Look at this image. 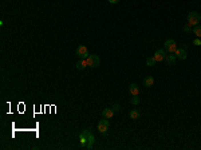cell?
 <instances>
[{
  "label": "cell",
  "mask_w": 201,
  "mask_h": 150,
  "mask_svg": "<svg viewBox=\"0 0 201 150\" xmlns=\"http://www.w3.org/2000/svg\"><path fill=\"white\" fill-rule=\"evenodd\" d=\"M79 139H81V146L85 149H91L95 143V138H94L90 129L83 130V133H81V135H79Z\"/></svg>",
  "instance_id": "obj_1"
},
{
  "label": "cell",
  "mask_w": 201,
  "mask_h": 150,
  "mask_svg": "<svg viewBox=\"0 0 201 150\" xmlns=\"http://www.w3.org/2000/svg\"><path fill=\"white\" fill-rule=\"evenodd\" d=\"M200 13L198 12H189L188 13V24L189 26H197L200 22Z\"/></svg>",
  "instance_id": "obj_2"
},
{
  "label": "cell",
  "mask_w": 201,
  "mask_h": 150,
  "mask_svg": "<svg viewBox=\"0 0 201 150\" xmlns=\"http://www.w3.org/2000/svg\"><path fill=\"white\" fill-rule=\"evenodd\" d=\"M164 47H165L166 52L172 54L177 50V43H176V40H173V39H168L165 43H164Z\"/></svg>",
  "instance_id": "obj_3"
},
{
  "label": "cell",
  "mask_w": 201,
  "mask_h": 150,
  "mask_svg": "<svg viewBox=\"0 0 201 150\" xmlns=\"http://www.w3.org/2000/svg\"><path fill=\"white\" fill-rule=\"evenodd\" d=\"M86 60H87L89 67H98L100 63L98 55H89V56L86 58Z\"/></svg>",
  "instance_id": "obj_4"
},
{
  "label": "cell",
  "mask_w": 201,
  "mask_h": 150,
  "mask_svg": "<svg viewBox=\"0 0 201 150\" xmlns=\"http://www.w3.org/2000/svg\"><path fill=\"white\" fill-rule=\"evenodd\" d=\"M109 127H110V122L107 121V118L99 121V123H98V131H99V133L105 134V133L109 130Z\"/></svg>",
  "instance_id": "obj_5"
},
{
  "label": "cell",
  "mask_w": 201,
  "mask_h": 150,
  "mask_svg": "<svg viewBox=\"0 0 201 150\" xmlns=\"http://www.w3.org/2000/svg\"><path fill=\"white\" fill-rule=\"evenodd\" d=\"M165 58H166L165 48H160L154 52V59H156V62H162V60H165Z\"/></svg>",
  "instance_id": "obj_6"
},
{
  "label": "cell",
  "mask_w": 201,
  "mask_h": 150,
  "mask_svg": "<svg viewBox=\"0 0 201 150\" xmlns=\"http://www.w3.org/2000/svg\"><path fill=\"white\" fill-rule=\"evenodd\" d=\"M77 55H78L81 59H86L90 54H89V51H87V47H85V46H79L78 48H77Z\"/></svg>",
  "instance_id": "obj_7"
},
{
  "label": "cell",
  "mask_w": 201,
  "mask_h": 150,
  "mask_svg": "<svg viewBox=\"0 0 201 150\" xmlns=\"http://www.w3.org/2000/svg\"><path fill=\"white\" fill-rule=\"evenodd\" d=\"M174 54H176V56L178 58V59H181V60H185L186 59V51H185V48H177L174 51Z\"/></svg>",
  "instance_id": "obj_8"
},
{
  "label": "cell",
  "mask_w": 201,
  "mask_h": 150,
  "mask_svg": "<svg viewBox=\"0 0 201 150\" xmlns=\"http://www.w3.org/2000/svg\"><path fill=\"white\" fill-rule=\"evenodd\" d=\"M75 66H77V68H78V70H85V68H86L89 64H87V60H86V59H79Z\"/></svg>",
  "instance_id": "obj_9"
},
{
  "label": "cell",
  "mask_w": 201,
  "mask_h": 150,
  "mask_svg": "<svg viewBox=\"0 0 201 150\" xmlns=\"http://www.w3.org/2000/svg\"><path fill=\"white\" fill-rule=\"evenodd\" d=\"M129 91H130L131 95H138L140 94V88H138V86L136 83H131L129 86Z\"/></svg>",
  "instance_id": "obj_10"
},
{
  "label": "cell",
  "mask_w": 201,
  "mask_h": 150,
  "mask_svg": "<svg viewBox=\"0 0 201 150\" xmlns=\"http://www.w3.org/2000/svg\"><path fill=\"white\" fill-rule=\"evenodd\" d=\"M102 115H103V117H105V118H113V115H114V110L113 109H109V107H107V109H105V110L102 111Z\"/></svg>",
  "instance_id": "obj_11"
},
{
  "label": "cell",
  "mask_w": 201,
  "mask_h": 150,
  "mask_svg": "<svg viewBox=\"0 0 201 150\" xmlns=\"http://www.w3.org/2000/svg\"><path fill=\"white\" fill-rule=\"evenodd\" d=\"M176 59H177V56L173 55V54H169V55H166V58H165V60L168 62V64H174Z\"/></svg>",
  "instance_id": "obj_12"
},
{
  "label": "cell",
  "mask_w": 201,
  "mask_h": 150,
  "mask_svg": "<svg viewBox=\"0 0 201 150\" xmlns=\"http://www.w3.org/2000/svg\"><path fill=\"white\" fill-rule=\"evenodd\" d=\"M144 83H145V86H146V87H152V86H153V83H154L153 76H148V78L144 80Z\"/></svg>",
  "instance_id": "obj_13"
},
{
  "label": "cell",
  "mask_w": 201,
  "mask_h": 150,
  "mask_svg": "<svg viewBox=\"0 0 201 150\" xmlns=\"http://www.w3.org/2000/svg\"><path fill=\"white\" fill-rule=\"evenodd\" d=\"M156 59H154V56H148V59H146V64H148L149 67H152V66H154L156 64Z\"/></svg>",
  "instance_id": "obj_14"
},
{
  "label": "cell",
  "mask_w": 201,
  "mask_h": 150,
  "mask_svg": "<svg viewBox=\"0 0 201 150\" xmlns=\"http://www.w3.org/2000/svg\"><path fill=\"white\" fill-rule=\"evenodd\" d=\"M193 34H194L197 38H201V26H194V28H193Z\"/></svg>",
  "instance_id": "obj_15"
},
{
  "label": "cell",
  "mask_w": 201,
  "mask_h": 150,
  "mask_svg": "<svg viewBox=\"0 0 201 150\" xmlns=\"http://www.w3.org/2000/svg\"><path fill=\"white\" fill-rule=\"evenodd\" d=\"M130 118H131V119L140 118V113H138L137 110H131V111H130Z\"/></svg>",
  "instance_id": "obj_16"
},
{
  "label": "cell",
  "mask_w": 201,
  "mask_h": 150,
  "mask_svg": "<svg viewBox=\"0 0 201 150\" xmlns=\"http://www.w3.org/2000/svg\"><path fill=\"white\" fill-rule=\"evenodd\" d=\"M138 103H140L138 95H133V98H131V105H138Z\"/></svg>",
  "instance_id": "obj_17"
},
{
  "label": "cell",
  "mask_w": 201,
  "mask_h": 150,
  "mask_svg": "<svg viewBox=\"0 0 201 150\" xmlns=\"http://www.w3.org/2000/svg\"><path fill=\"white\" fill-rule=\"evenodd\" d=\"M193 44H194V46H201V40H200V38H196V39H194V42H193Z\"/></svg>",
  "instance_id": "obj_18"
},
{
  "label": "cell",
  "mask_w": 201,
  "mask_h": 150,
  "mask_svg": "<svg viewBox=\"0 0 201 150\" xmlns=\"http://www.w3.org/2000/svg\"><path fill=\"white\" fill-rule=\"evenodd\" d=\"M184 31H185V32H189V31H190V26H189V24H186V26L184 27Z\"/></svg>",
  "instance_id": "obj_19"
},
{
  "label": "cell",
  "mask_w": 201,
  "mask_h": 150,
  "mask_svg": "<svg viewBox=\"0 0 201 150\" xmlns=\"http://www.w3.org/2000/svg\"><path fill=\"white\" fill-rule=\"evenodd\" d=\"M113 110L114 111H118L119 110V105H118V103H115V105L113 106Z\"/></svg>",
  "instance_id": "obj_20"
},
{
  "label": "cell",
  "mask_w": 201,
  "mask_h": 150,
  "mask_svg": "<svg viewBox=\"0 0 201 150\" xmlns=\"http://www.w3.org/2000/svg\"><path fill=\"white\" fill-rule=\"evenodd\" d=\"M109 3H111V4H117V3H119V0H107Z\"/></svg>",
  "instance_id": "obj_21"
}]
</instances>
